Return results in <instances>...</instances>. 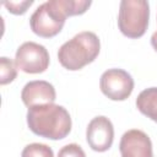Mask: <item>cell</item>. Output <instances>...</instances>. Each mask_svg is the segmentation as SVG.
<instances>
[{"label":"cell","mask_w":157,"mask_h":157,"mask_svg":"<svg viewBox=\"0 0 157 157\" xmlns=\"http://www.w3.org/2000/svg\"><path fill=\"white\" fill-rule=\"evenodd\" d=\"M150 18V5L146 0H121L118 13V27L128 38L145 34Z\"/></svg>","instance_id":"3957f363"},{"label":"cell","mask_w":157,"mask_h":157,"mask_svg":"<svg viewBox=\"0 0 157 157\" xmlns=\"http://www.w3.org/2000/svg\"><path fill=\"white\" fill-rule=\"evenodd\" d=\"M21 98L27 108L36 105L54 103L56 99V92L52 83L44 80H34L27 82L21 92Z\"/></svg>","instance_id":"9c48e42d"},{"label":"cell","mask_w":157,"mask_h":157,"mask_svg":"<svg viewBox=\"0 0 157 157\" xmlns=\"http://www.w3.org/2000/svg\"><path fill=\"white\" fill-rule=\"evenodd\" d=\"M58 157H86V153L80 145L69 144V145L63 146L59 150Z\"/></svg>","instance_id":"5bb4252c"},{"label":"cell","mask_w":157,"mask_h":157,"mask_svg":"<svg viewBox=\"0 0 157 157\" xmlns=\"http://www.w3.org/2000/svg\"><path fill=\"white\" fill-rule=\"evenodd\" d=\"M49 53L44 45L36 42L22 43L15 55L16 67L26 74H40L49 66Z\"/></svg>","instance_id":"5b68a950"},{"label":"cell","mask_w":157,"mask_h":157,"mask_svg":"<svg viewBox=\"0 0 157 157\" xmlns=\"http://www.w3.org/2000/svg\"><path fill=\"white\" fill-rule=\"evenodd\" d=\"M17 76V67L16 64L6 58L1 56L0 58V85H7L12 82Z\"/></svg>","instance_id":"8fae6325"},{"label":"cell","mask_w":157,"mask_h":157,"mask_svg":"<svg viewBox=\"0 0 157 157\" xmlns=\"http://www.w3.org/2000/svg\"><path fill=\"white\" fill-rule=\"evenodd\" d=\"M21 157H54V152L45 144L33 142L22 150Z\"/></svg>","instance_id":"7c38bea8"},{"label":"cell","mask_w":157,"mask_h":157,"mask_svg":"<svg viewBox=\"0 0 157 157\" xmlns=\"http://www.w3.org/2000/svg\"><path fill=\"white\" fill-rule=\"evenodd\" d=\"M151 45H152L153 49L157 52V31L153 32V34L151 36Z\"/></svg>","instance_id":"9a60e30c"},{"label":"cell","mask_w":157,"mask_h":157,"mask_svg":"<svg viewBox=\"0 0 157 157\" xmlns=\"http://www.w3.org/2000/svg\"><path fill=\"white\" fill-rule=\"evenodd\" d=\"M101 50V42L96 33L83 31L65 42L58 50V60L63 67L77 71L94 61Z\"/></svg>","instance_id":"7a4b0ae2"},{"label":"cell","mask_w":157,"mask_h":157,"mask_svg":"<svg viewBox=\"0 0 157 157\" xmlns=\"http://www.w3.org/2000/svg\"><path fill=\"white\" fill-rule=\"evenodd\" d=\"M102 93L112 101H125L134 90V78L123 69H108L99 80Z\"/></svg>","instance_id":"8992f818"},{"label":"cell","mask_w":157,"mask_h":157,"mask_svg":"<svg viewBox=\"0 0 157 157\" xmlns=\"http://www.w3.org/2000/svg\"><path fill=\"white\" fill-rule=\"evenodd\" d=\"M86 140L93 151L104 152L109 150L114 140V128L112 121L104 115L94 117L87 125Z\"/></svg>","instance_id":"52a82bcc"},{"label":"cell","mask_w":157,"mask_h":157,"mask_svg":"<svg viewBox=\"0 0 157 157\" xmlns=\"http://www.w3.org/2000/svg\"><path fill=\"white\" fill-rule=\"evenodd\" d=\"M66 17L60 0H48L40 4L31 15L29 26L37 36L52 38L60 33Z\"/></svg>","instance_id":"277c9868"},{"label":"cell","mask_w":157,"mask_h":157,"mask_svg":"<svg viewBox=\"0 0 157 157\" xmlns=\"http://www.w3.org/2000/svg\"><path fill=\"white\" fill-rule=\"evenodd\" d=\"M27 125L29 130L49 140H61L71 131V117L63 105L49 103L28 108Z\"/></svg>","instance_id":"6da1fadb"},{"label":"cell","mask_w":157,"mask_h":157,"mask_svg":"<svg viewBox=\"0 0 157 157\" xmlns=\"http://www.w3.org/2000/svg\"><path fill=\"white\" fill-rule=\"evenodd\" d=\"M119 150L121 157H153L151 139L139 129H131L123 134Z\"/></svg>","instance_id":"ba28073f"},{"label":"cell","mask_w":157,"mask_h":157,"mask_svg":"<svg viewBox=\"0 0 157 157\" xmlns=\"http://www.w3.org/2000/svg\"><path fill=\"white\" fill-rule=\"evenodd\" d=\"M136 108L145 117L157 123V87L141 91L136 98Z\"/></svg>","instance_id":"30bf717a"},{"label":"cell","mask_w":157,"mask_h":157,"mask_svg":"<svg viewBox=\"0 0 157 157\" xmlns=\"http://www.w3.org/2000/svg\"><path fill=\"white\" fill-rule=\"evenodd\" d=\"M33 4V0H25V1H5L4 6L7 9L9 12L13 15H22L27 11V9Z\"/></svg>","instance_id":"4fadbf2b"}]
</instances>
